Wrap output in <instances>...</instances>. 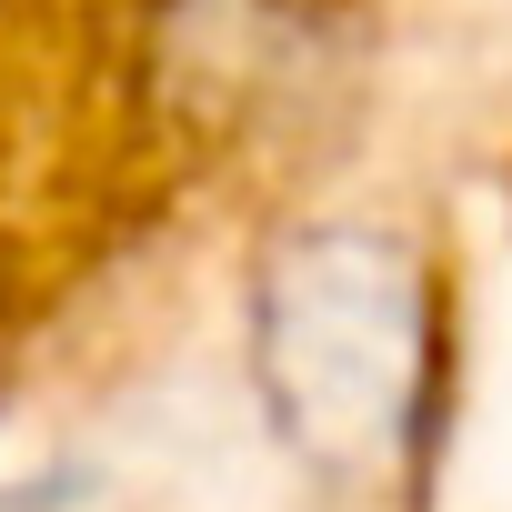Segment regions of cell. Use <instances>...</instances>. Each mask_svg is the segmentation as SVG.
<instances>
[{
  "mask_svg": "<svg viewBox=\"0 0 512 512\" xmlns=\"http://www.w3.org/2000/svg\"><path fill=\"white\" fill-rule=\"evenodd\" d=\"M262 392L292 452L322 472H372L422 382V292L382 231H302L262 282Z\"/></svg>",
  "mask_w": 512,
  "mask_h": 512,
  "instance_id": "1",
  "label": "cell"
}]
</instances>
